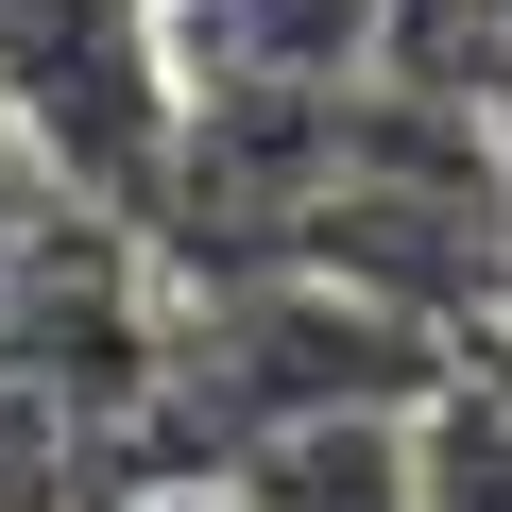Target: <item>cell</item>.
Returning a JSON list of instances; mask_svg holds the SVG:
<instances>
[{"label": "cell", "mask_w": 512, "mask_h": 512, "mask_svg": "<svg viewBox=\"0 0 512 512\" xmlns=\"http://www.w3.org/2000/svg\"><path fill=\"white\" fill-rule=\"evenodd\" d=\"M461 342H427L410 308H376L359 274H325V256H256V274H222L171 342V393L239 444V427H291V410H410L444 393Z\"/></svg>", "instance_id": "1"}, {"label": "cell", "mask_w": 512, "mask_h": 512, "mask_svg": "<svg viewBox=\"0 0 512 512\" xmlns=\"http://www.w3.org/2000/svg\"><path fill=\"white\" fill-rule=\"evenodd\" d=\"M393 0H171V69L188 103H342L376 86Z\"/></svg>", "instance_id": "2"}, {"label": "cell", "mask_w": 512, "mask_h": 512, "mask_svg": "<svg viewBox=\"0 0 512 512\" xmlns=\"http://www.w3.org/2000/svg\"><path fill=\"white\" fill-rule=\"evenodd\" d=\"M427 410V393H410ZM410 410H291L222 444V512H410Z\"/></svg>", "instance_id": "3"}, {"label": "cell", "mask_w": 512, "mask_h": 512, "mask_svg": "<svg viewBox=\"0 0 512 512\" xmlns=\"http://www.w3.org/2000/svg\"><path fill=\"white\" fill-rule=\"evenodd\" d=\"M410 512H512V393L495 376H444L410 410Z\"/></svg>", "instance_id": "4"}, {"label": "cell", "mask_w": 512, "mask_h": 512, "mask_svg": "<svg viewBox=\"0 0 512 512\" xmlns=\"http://www.w3.org/2000/svg\"><path fill=\"white\" fill-rule=\"evenodd\" d=\"M478 137H495V171H512V52H495V86H478Z\"/></svg>", "instance_id": "5"}, {"label": "cell", "mask_w": 512, "mask_h": 512, "mask_svg": "<svg viewBox=\"0 0 512 512\" xmlns=\"http://www.w3.org/2000/svg\"><path fill=\"white\" fill-rule=\"evenodd\" d=\"M137 512H222V478H205V495H137Z\"/></svg>", "instance_id": "6"}, {"label": "cell", "mask_w": 512, "mask_h": 512, "mask_svg": "<svg viewBox=\"0 0 512 512\" xmlns=\"http://www.w3.org/2000/svg\"><path fill=\"white\" fill-rule=\"evenodd\" d=\"M495 35H512V0H495Z\"/></svg>", "instance_id": "7"}]
</instances>
